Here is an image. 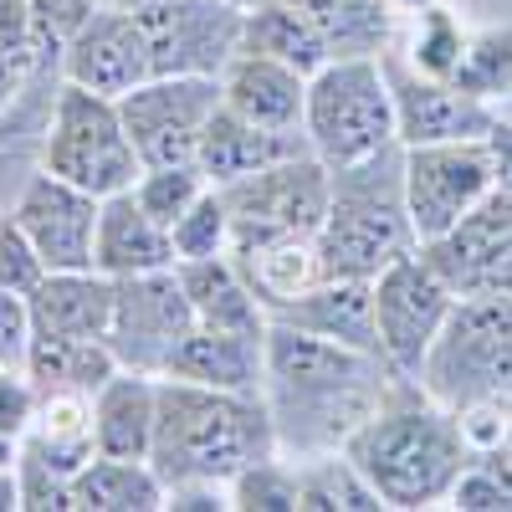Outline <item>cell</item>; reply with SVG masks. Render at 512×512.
<instances>
[{
  "label": "cell",
  "instance_id": "1",
  "mask_svg": "<svg viewBox=\"0 0 512 512\" xmlns=\"http://www.w3.org/2000/svg\"><path fill=\"white\" fill-rule=\"evenodd\" d=\"M395 369L379 354L333 344L292 323H267V415L277 446L297 451H338L359 425L379 410Z\"/></svg>",
  "mask_w": 512,
  "mask_h": 512
},
{
  "label": "cell",
  "instance_id": "2",
  "mask_svg": "<svg viewBox=\"0 0 512 512\" xmlns=\"http://www.w3.org/2000/svg\"><path fill=\"white\" fill-rule=\"evenodd\" d=\"M344 456L364 472L384 507H436L477 461L472 441L461 436L456 410L436 405L405 374L390 379L379 410L344 441Z\"/></svg>",
  "mask_w": 512,
  "mask_h": 512
},
{
  "label": "cell",
  "instance_id": "3",
  "mask_svg": "<svg viewBox=\"0 0 512 512\" xmlns=\"http://www.w3.org/2000/svg\"><path fill=\"white\" fill-rule=\"evenodd\" d=\"M262 456H277V431L262 395L205 390V384L159 374L149 466L164 487H180V482L231 487V477Z\"/></svg>",
  "mask_w": 512,
  "mask_h": 512
},
{
  "label": "cell",
  "instance_id": "4",
  "mask_svg": "<svg viewBox=\"0 0 512 512\" xmlns=\"http://www.w3.org/2000/svg\"><path fill=\"white\" fill-rule=\"evenodd\" d=\"M328 175H333V200L318 226L323 277L374 282L395 256L420 246L405 210V144H390L384 154L349 169H328Z\"/></svg>",
  "mask_w": 512,
  "mask_h": 512
},
{
  "label": "cell",
  "instance_id": "5",
  "mask_svg": "<svg viewBox=\"0 0 512 512\" xmlns=\"http://www.w3.org/2000/svg\"><path fill=\"white\" fill-rule=\"evenodd\" d=\"M303 134L328 169L364 164L390 144H400L395 98L379 57H333L323 72L308 77Z\"/></svg>",
  "mask_w": 512,
  "mask_h": 512
},
{
  "label": "cell",
  "instance_id": "6",
  "mask_svg": "<svg viewBox=\"0 0 512 512\" xmlns=\"http://www.w3.org/2000/svg\"><path fill=\"white\" fill-rule=\"evenodd\" d=\"M415 384L446 410L512 400V303L456 297Z\"/></svg>",
  "mask_w": 512,
  "mask_h": 512
},
{
  "label": "cell",
  "instance_id": "7",
  "mask_svg": "<svg viewBox=\"0 0 512 512\" xmlns=\"http://www.w3.org/2000/svg\"><path fill=\"white\" fill-rule=\"evenodd\" d=\"M41 169L98 195V200L134 190L144 175V159L123 128L118 98H103V93H88L77 82H67L57 93L47 144H41Z\"/></svg>",
  "mask_w": 512,
  "mask_h": 512
},
{
  "label": "cell",
  "instance_id": "8",
  "mask_svg": "<svg viewBox=\"0 0 512 512\" xmlns=\"http://www.w3.org/2000/svg\"><path fill=\"white\" fill-rule=\"evenodd\" d=\"M221 200L231 216V251L287 236H318L333 200V175L318 154H297L236 185H221Z\"/></svg>",
  "mask_w": 512,
  "mask_h": 512
},
{
  "label": "cell",
  "instance_id": "9",
  "mask_svg": "<svg viewBox=\"0 0 512 512\" xmlns=\"http://www.w3.org/2000/svg\"><path fill=\"white\" fill-rule=\"evenodd\" d=\"M497 190V169L487 139H451V144H410L405 149V210L415 241L446 236L466 210H477Z\"/></svg>",
  "mask_w": 512,
  "mask_h": 512
},
{
  "label": "cell",
  "instance_id": "10",
  "mask_svg": "<svg viewBox=\"0 0 512 512\" xmlns=\"http://www.w3.org/2000/svg\"><path fill=\"white\" fill-rule=\"evenodd\" d=\"M456 308V292L441 282V272L415 251L395 256L374 277V328H379V354L395 374L415 379L425 354H431L441 323Z\"/></svg>",
  "mask_w": 512,
  "mask_h": 512
},
{
  "label": "cell",
  "instance_id": "11",
  "mask_svg": "<svg viewBox=\"0 0 512 512\" xmlns=\"http://www.w3.org/2000/svg\"><path fill=\"white\" fill-rule=\"evenodd\" d=\"M195 328V308L175 277V267L113 277V323H108V349L123 369L164 374L169 354L185 344Z\"/></svg>",
  "mask_w": 512,
  "mask_h": 512
},
{
  "label": "cell",
  "instance_id": "12",
  "mask_svg": "<svg viewBox=\"0 0 512 512\" xmlns=\"http://www.w3.org/2000/svg\"><path fill=\"white\" fill-rule=\"evenodd\" d=\"M221 108V77H149L118 98L123 128L134 139L144 169L154 164H195L200 134Z\"/></svg>",
  "mask_w": 512,
  "mask_h": 512
},
{
  "label": "cell",
  "instance_id": "13",
  "mask_svg": "<svg viewBox=\"0 0 512 512\" xmlns=\"http://www.w3.org/2000/svg\"><path fill=\"white\" fill-rule=\"evenodd\" d=\"M134 16L149 41L154 77H221L246 26V11L231 0H149Z\"/></svg>",
  "mask_w": 512,
  "mask_h": 512
},
{
  "label": "cell",
  "instance_id": "14",
  "mask_svg": "<svg viewBox=\"0 0 512 512\" xmlns=\"http://www.w3.org/2000/svg\"><path fill=\"white\" fill-rule=\"evenodd\" d=\"M384 82H390V98H395V128H400V144H451V139H487L497 108L461 93L456 82L446 77H425L405 62V52H379Z\"/></svg>",
  "mask_w": 512,
  "mask_h": 512
},
{
  "label": "cell",
  "instance_id": "15",
  "mask_svg": "<svg viewBox=\"0 0 512 512\" xmlns=\"http://www.w3.org/2000/svg\"><path fill=\"white\" fill-rule=\"evenodd\" d=\"M62 52H67V82L103 98H123L154 77L149 41L134 11H113V6L88 11V21L67 36Z\"/></svg>",
  "mask_w": 512,
  "mask_h": 512
},
{
  "label": "cell",
  "instance_id": "16",
  "mask_svg": "<svg viewBox=\"0 0 512 512\" xmlns=\"http://www.w3.org/2000/svg\"><path fill=\"white\" fill-rule=\"evenodd\" d=\"M16 226L31 236L47 272H82L93 267V236H98V195L77 190L57 175H41L16 200Z\"/></svg>",
  "mask_w": 512,
  "mask_h": 512
},
{
  "label": "cell",
  "instance_id": "17",
  "mask_svg": "<svg viewBox=\"0 0 512 512\" xmlns=\"http://www.w3.org/2000/svg\"><path fill=\"white\" fill-rule=\"evenodd\" d=\"M297 154H313L303 128H262V123H246L236 118L226 103L210 113L205 134H200V149H195V169L205 175V185H236L246 175L267 164H282V159H297Z\"/></svg>",
  "mask_w": 512,
  "mask_h": 512
},
{
  "label": "cell",
  "instance_id": "18",
  "mask_svg": "<svg viewBox=\"0 0 512 512\" xmlns=\"http://www.w3.org/2000/svg\"><path fill=\"white\" fill-rule=\"evenodd\" d=\"M221 103L262 128H303V108H308V77L292 72L277 57L246 52L236 47V57L221 67Z\"/></svg>",
  "mask_w": 512,
  "mask_h": 512
},
{
  "label": "cell",
  "instance_id": "19",
  "mask_svg": "<svg viewBox=\"0 0 512 512\" xmlns=\"http://www.w3.org/2000/svg\"><path fill=\"white\" fill-rule=\"evenodd\" d=\"M164 374L205 384V390L256 395L267 374V333H226V328H190L185 344L169 354Z\"/></svg>",
  "mask_w": 512,
  "mask_h": 512
},
{
  "label": "cell",
  "instance_id": "20",
  "mask_svg": "<svg viewBox=\"0 0 512 512\" xmlns=\"http://www.w3.org/2000/svg\"><path fill=\"white\" fill-rule=\"evenodd\" d=\"M277 323H292L303 333L333 338V344H349L364 354H379V328H374V282L364 277H323L313 282L303 297L272 308ZM384 359V354H379Z\"/></svg>",
  "mask_w": 512,
  "mask_h": 512
},
{
  "label": "cell",
  "instance_id": "21",
  "mask_svg": "<svg viewBox=\"0 0 512 512\" xmlns=\"http://www.w3.org/2000/svg\"><path fill=\"white\" fill-rule=\"evenodd\" d=\"M31 333H52V338H108L113 323V277L98 267L82 272H47L31 292Z\"/></svg>",
  "mask_w": 512,
  "mask_h": 512
},
{
  "label": "cell",
  "instance_id": "22",
  "mask_svg": "<svg viewBox=\"0 0 512 512\" xmlns=\"http://www.w3.org/2000/svg\"><path fill=\"white\" fill-rule=\"evenodd\" d=\"M93 267H98L103 277H134V272L175 267V246H169V231L134 200V190L98 200Z\"/></svg>",
  "mask_w": 512,
  "mask_h": 512
},
{
  "label": "cell",
  "instance_id": "23",
  "mask_svg": "<svg viewBox=\"0 0 512 512\" xmlns=\"http://www.w3.org/2000/svg\"><path fill=\"white\" fill-rule=\"evenodd\" d=\"M175 277L195 308L200 328H226V333H267V308L256 303L246 287L241 267L226 256H195V262H175Z\"/></svg>",
  "mask_w": 512,
  "mask_h": 512
},
{
  "label": "cell",
  "instance_id": "24",
  "mask_svg": "<svg viewBox=\"0 0 512 512\" xmlns=\"http://www.w3.org/2000/svg\"><path fill=\"white\" fill-rule=\"evenodd\" d=\"M154 395H159V374H144V369H118L103 384V390L93 395V441H98V456L149 461Z\"/></svg>",
  "mask_w": 512,
  "mask_h": 512
},
{
  "label": "cell",
  "instance_id": "25",
  "mask_svg": "<svg viewBox=\"0 0 512 512\" xmlns=\"http://www.w3.org/2000/svg\"><path fill=\"white\" fill-rule=\"evenodd\" d=\"M241 47L246 52H262V57H277L287 62L292 72H323L333 62V47L328 36L318 31V21L292 6V0H262L256 11H246V26H241Z\"/></svg>",
  "mask_w": 512,
  "mask_h": 512
},
{
  "label": "cell",
  "instance_id": "26",
  "mask_svg": "<svg viewBox=\"0 0 512 512\" xmlns=\"http://www.w3.org/2000/svg\"><path fill=\"white\" fill-rule=\"evenodd\" d=\"M231 262L241 267L246 287L256 292L262 308H282L292 297H303L313 282H323L318 262V236H287V241H262L231 251Z\"/></svg>",
  "mask_w": 512,
  "mask_h": 512
},
{
  "label": "cell",
  "instance_id": "27",
  "mask_svg": "<svg viewBox=\"0 0 512 512\" xmlns=\"http://www.w3.org/2000/svg\"><path fill=\"white\" fill-rule=\"evenodd\" d=\"M118 369H123V364H118V354L108 349V338H52V333H31L26 379H36L41 390H82V395H98Z\"/></svg>",
  "mask_w": 512,
  "mask_h": 512
},
{
  "label": "cell",
  "instance_id": "28",
  "mask_svg": "<svg viewBox=\"0 0 512 512\" xmlns=\"http://www.w3.org/2000/svg\"><path fill=\"white\" fill-rule=\"evenodd\" d=\"M77 512H154L164 507V482L149 461L134 456H93L72 477Z\"/></svg>",
  "mask_w": 512,
  "mask_h": 512
},
{
  "label": "cell",
  "instance_id": "29",
  "mask_svg": "<svg viewBox=\"0 0 512 512\" xmlns=\"http://www.w3.org/2000/svg\"><path fill=\"white\" fill-rule=\"evenodd\" d=\"M328 36L333 57H379L390 41V0H292Z\"/></svg>",
  "mask_w": 512,
  "mask_h": 512
},
{
  "label": "cell",
  "instance_id": "30",
  "mask_svg": "<svg viewBox=\"0 0 512 512\" xmlns=\"http://www.w3.org/2000/svg\"><path fill=\"white\" fill-rule=\"evenodd\" d=\"M384 507L379 492L344 451H313L308 466H297V512H374Z\"/></svg>",
  "mask_w": 512,
  "mask_h": 512
},
{
  "label": "cell",
  "instance_id": "31",
  "mask_svg": "<svg viewBox=\"0 0 512 512\" xmlns=\"http://www.w3.org/2000/svg\"><path fill=\"white\" fill-rule=\"evenodd\" d=\"M451 82L482 103L512 98V26H487V31L466 36V52H461Z\"/></svg>",
  "mask_w": 512,
  "mask_h": 512
},
{
  "label": "cell",
  "instance_id": "32",
  "mask_svg": "<svg viewBox=\"0 0 512 512\" xmlns=\"http://www.w3.org/2000/svg\"><path fill=\"white\" fill-rule=\"evenodd\" d=\"M461 52H466L461 21L446 6H420L415 11V36H410V47H405V62L415 72H425V77H446L451 82Z\"/></svg>",
  "mask_w": 512,
  "mask_h": 512
},
{
  "label": "cell",
  "instance_id": "33",
  "mask_svg": "<svg viewBox=\"0 0 512 512\" xmlns=\"http://www.w3.org/2000/svg\"><path fill=\"white\" fill-rule=\"evenodd\" d=\"M36 52H41V41L31 26V0H0V113L26 88Z\"/></svg>",
  "mask_w": 512,
  "mask_h": 512
},
{
  "label": "cell",
  "instance_id": "34",
  "mask_svg": "<svg viewBox=\"0 0 512 512\" xmlns=\"http://www.w3.org/2000/svg\"><path fill=\"white\" fill-rule=\"evenodd\" d=\"M205 190H210V185H205V175H200L195 164H154V169H144V175H139L134 200L169 231Z\"/></svg>",
  "mask_w": 512,
  "mask_h": 512
},
{
  "label": "cell",
  "instance_id": "35",
  "mask_svg": "<svg viewBox=\"0 0 512 512\" xmlns=\"http://www.w3.org/2000/svg\"><path fill=\"white\" fill-rule=\"evenodd\" d=\"M169 246H175V262H195V256H226L231 251V216L221 190L210 185L185 216L169 226Z\"/></svg>",
  "mask_w": 512,
  "mask_h": 512
},
{
  "label": "cell",
  "instance_id": "36",
  "mask_svg": "<svg viewBox=\"0 0 512 512\" xmlns=\"http://www.w3.org/2000/svg\"><path fill=\"white\" fill-rule=\"evenodd\" d=\"M231 507L246 512H297V466H282L277 456L251 461L231 477Z\"/></svg>",
  "mask_w": 512,
  "mask_h": 512
},
{
  "label": "cell",
  "instance_id": "37",
  "mask_svg": "<svg viewBox=\"0 0 512 512\" xmlns=\"http://www.w3.org/2000/svg\"><path fill=\"white\" fill-rule=\"evenodd\" d=\"M446 502L461 507V512H502V507L512 512V482L497 472L487 456H477V461L456 477V487H451Z\"/></svg>",
  "mask_w": 512,
  "mask_h": 512
},
{
  "label": "cell",
  "instance_id": "38",
  "mask_svg": "<svg viewBox=\"0 0 512 512\" xmlns=\"http://www.w3.org/2000/svg\"><path fill=\"white\" fill-rule=\"evenodd\" d=\"M41 277H47V262L36 256L31 236L16 226V216H0V287L26 297Z\"/></svg>",
  "mask_w": 512,
  "mask_h": 512
},
{
  "label": "cell",
  "instance_id": "39",
  "mask_svg": "<svg viewBox=\"0 0 512 512\" xmlns=\"http://www.w3.org/2000/svg\"><path fill=\"white\" fill-rule=\"evenodd\" d=\"M26 349H31V308L21 292L0 287V364L26 369Z\"/></svg>",
  "mask_w": 512,
  "mask_h": 512
},
{
  "label": "cell",
  "instance_id": "40",
  "mask_svg": "<svg viewBox=\"0 0 512 512\" xmlns=\"http://www.w3.org/2000/svg\"><path fill=\"white\" fill-rule=\"evenodd\" d=\"M36 415V390L26 384V369H6L0 364V431L6 436H26Z\"/></svg>",
  "mask_w": 512,
  "mask_h": 512
},
{
  "label": "cell",
  "instance_id": "41",
  "mask_svg": "<svg viewBox=\"0 0 512 512\" xmlns=\"http://www.w3.org/2000/svg\"><path fill=\"white\" fill-rule=\"evenodd\" d=\"M461 297H497V303H512V236L482 262V272L472 277Z\"/></svg>",
  "mask_w": 512,
  "mask_h": 512
},
{
  "label": "cell",
  "instance_id": "42",
  "mask_svg": "<svg viewBox=\"0 0 512 512\" xmlns=\"http://www.w3.org/2000/svg\"><path fill=\"white\" fill-rule=\"evenodd\" d=\"M487 149H492V169H497V190H512V118L507 113H497Z\"/></svg>",
  "mask_w": 512,
  "mask_h": 512
},
{
  "label": "cell",
  "instance_id": "43",
  "mask_svg": "<svg viewBox=\"0 0 512 512\" xmlns=\"http://www.w3.org/2000/svg\"><path fill=\"white\" fill-rule=\"evenodd\" d=\"M21 507V482H16V466L0 472V512H16Z\"/></svg>",
  "mask_w": 512,
  "mask_h": 512
},
{
  "label": "cell",
  "instance_id": "44",
  "mask_svg": "<svg viewBox=\"0 0 512 512\" xmlns=\"http://www.w3.org/2000/svg\"><path fill=\"white\" fill-rule=\"evenodd\" d=\"M16 451H21V441L0 431V472H6V466H16Z\"/></svg>",
  "mask_w": 512,
  "mask_h": 512
},
{
  "label": "cell",
  "instance_id": "45",
  "mask_svg": "<svg viewBox=\"0 0 512 512\" xmlns=\"http://www.w3.org/2000/svg\"><path fill=\"white\" fill-rule=\"evenodd\" d=\"M93 6H113V11H139V6H149V0H93Z\"/></svg>",
  "mask_w": 512,
  "mask_h": 512
},
{
  "label": "cell",
  "instance_id": "46",
  "mask_svg": "<svg viewBox=\"0 0 512 512\" xmlns=\"http://www.w3.org/2000/svg\"><path fill=\"white\" fill-rule=\"evenodd\" d=\"M231 6H236V11H256V6H262V0H231Z\"/></svg>",
  "mask_w": 512,
  "mask_h": 512
}]
</instances>
